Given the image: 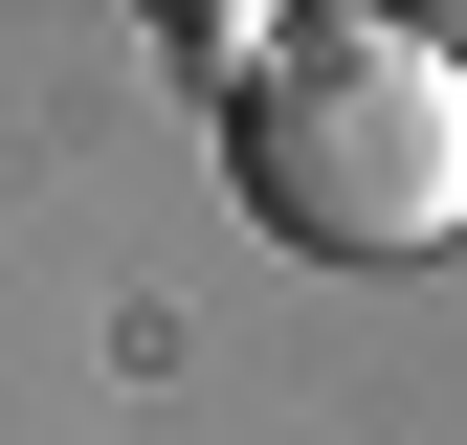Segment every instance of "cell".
<instances>
[{
  "label": "cell",
  "mask_w": 467,
  "mask_h": 445,
  "mask_svg": "<svg viewBox=\"0 0 467 445\" xmlns=\"http://www.w3.org/2000/svg\"><path fill=\"white\" fill-rule=\"evenodd\" d=\"M223 156L312 267H423L467 222V67L445 23H223Z\"/></svg>",
  "instance_id": "obj_1"
}]
</instances>
